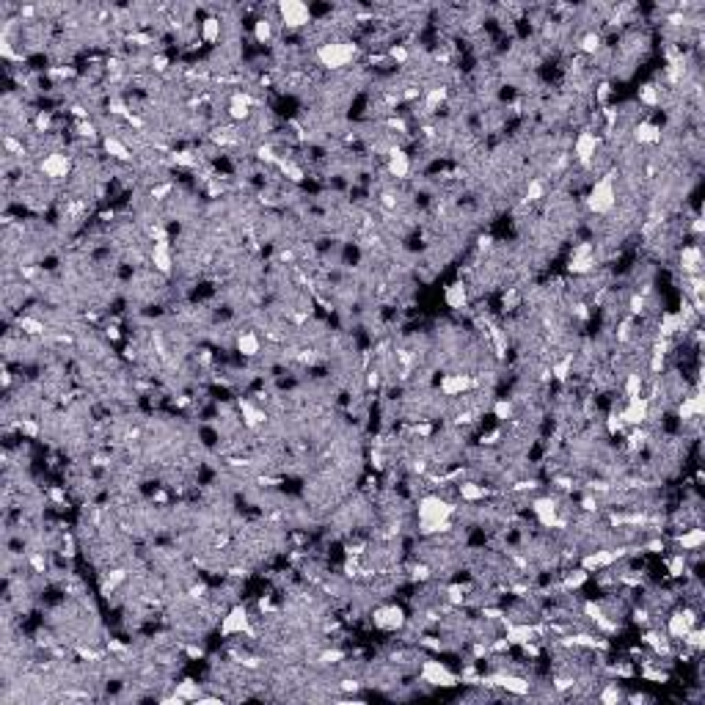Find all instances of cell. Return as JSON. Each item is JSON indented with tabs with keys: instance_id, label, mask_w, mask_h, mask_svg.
I'll use <instances>...</instances> for the list:
<instances>
[{
	"instance_id": "1",
	"label": "cell",
	"mask_w": 705,
	"mask_h": 705,
	"mask_svg": "<svg viewBox=\"0 0 705 705\" xmlns=\"http://www.w3.org/2000/svg\"><path fill=\"white\" fill-rule=\"evenodd\" d=\"M452 515H455V504L447 502L438 493L421 496L417 504V521H419V535H441L452 529Z\"/></svg>"
},
{
	"instance_id": "2",
	"label": "cell",
	"mask_w": 705,
	"mask_h": 705,
	"mask_svg": "<svg viewBox=\"0 0 705 705\" xmlns=\"http://www.w3.org/2000/svg\"><path fill=\"white\" fill-rule=\"evenodd\" d=\"M315 58L325 69H345L358 58V44L348 39H328L315 50Z\"/></svg>"
},
{
	"instance_id": "3",
	"label": "cell",
	"mask_w": 705,
	"mask_h": 705,
	"mask_svg": "<svg viewBox=\"0 0 705 705\" xmlns=\"http://www.w3.org/2000/svg\"><path fill=\"white\" fill-rule=\"evenodd\" d=\"M617 207V191H614V177H601L590 193H587V210L595 215H609Z\"/></svg>"
},
{
	"instance_id": "4",
	"label": "cell",
	"mask_w": 705,
	"mask_h": 705,
	"mask_svg": "<svg viewBox=\"0 0 705 705\" xmlns=\"http://www.w3.org/2000/svg\"><path fill=\"white\" fill-rule=\"evenodd\" d=\"M279 11V23L287 28V31H303L312 25V8L300 0H287V3H279L276 6Z\"/></svg>"
},
{
	"instance_id": "5",
	"label": "cell",
	"mask_w": 705,
	"mask_h": 705,
	"mask_svg": "<svg viewBox=\"0 0 705 705\" xmlns=\"http://www.w3.org/2000/svg\"><path fill=\"white\" fill-rule=\"evenodd\" d=\"M419 675H421V680H424L427 686H433V689H452V686H457V680H460L444 661H436V659H424L421 667H419Z\"/></svg>"
},
{
	"instance_id": "6",
	"label": "cell",
	"mask_w": 705,
	"mask_h": 705,
	"mask_svg": "<svg viewBox=\"0 0 705 705\" xmlns=\"http://www.w3.org/2000/svg\"><path fill=\"white\" fill-rule=\"evenodd\" d=\"M697 620H700V617H697V609L680 606V609L670 611V617H667V623H664V634H667L673 642H680L694 625H700Z\"/></svg>"
},
{
	"instance_id": "7",
	"label": "cell",
	"mask_w": 705,
	"mask_h": 705,
	"mask_svg": "<svg viewBox=\"0 0 705 705\" xmlns=\"http://www.w3.org/2000/svg\"><path fill=\"white\" fill-rule=\"evenodd\" d=\"M221 637L224 640H231V637H243L251 631V617H248V609L243 604H234L231 609L226 611L221 617V625H218Z\"/></svg>"
},
{
	"instance_id": "8",
	"label": "cell",
	"mask_w": 705,
	"mask_h": 705,
	"mask_svg": "<svg viewBox=\"0 0 705 705\" xmlns=\"http://www.w3.org/2000/svg\"><path fill=\"white\" fill-rule=\"evenodd\" d=\"M39 171L47 177V179H66L72 174V158L66 152H47L42 160H39Z\"/></svg>"
},
{
	"instance_id": "9",
	"label": "cell",
	"mask_w": 705,
	"mask_h": 705,
	"mask_svg": "<svg viewBox=\"0 0 705 705\" xmlns=\"http://www.w3.org/2000/svg\"><path fill=\"white\" fill-rule=\"evenodd\" d=\"M372 623H375V628H381V631H400L408 620H405L402 606H397V604H383V606H378V609L372 611Z\"/></svg>"
},
{
	"instance_id": "10",
	"label": "cell",
	"mask_w": 705,
	"mask_h": 705,
	"mask_svg": "<svg viewBox=\"0 0 705 705\" xmlns=\"http://www.w3.org/2000/svg\"><path fill=\"white\" fill-rule=\"evenodd\" d=\"M532 513H535V518H538V523L545 526V529L562 526V521H559V502H557V499H551V496L532 499Z\"/></svg>"
},
{
	"instance_id": "11",
	"label": "cell",
	"mask_w": 705,
	"mask_h": 705,
	"mask_svg": "<svg viewBox=\"0 0 705 705\" xmlns=\"http://www.w3.org/2000/svg\"><path fill=\"white\" fill-rule=\"evenodd\" d=\"M411 168H414V163H411V155H408V152H402V149H388V155H386V171H388L391 179H397V182L408 179V177H411Z\"/></svg>"
},
{
	"instance_id": "12",
	"label": "cell",
	"mask_w": 705,
	"mask_h": 705,
	"mask_svg": "<svg viewBox=\"0 0 705 705\" xmlns=\"http://www.w3.org/2000/svg\"><path fill=\"white\" fill-rule=\"evenodd\" d=\"M598 144H601L598 132L581 129L576 135V141H573V158H576L578 163H592L595 160V152H598Z\"/></svg>"
},
{
	"instance_id": "13",
	"label": "cell",
	"mask_w": 705,
	"mask_h": 705,
	"mask_svg": "<svg viewBox=\"0 0 705 705\" xmlns=\"http://www.w3.org/2000/svg\"><path fill=\"white\" fill-rule=\"evenodd\" d=\"M705 414V402H703V391L700 388H694L692 394H686L683 400H680V405H678V417L683 424H689V421H700Z\"/></svg>"
},
{
	"instance_id": "14",
	"label": "cell",
	"mask_w": 705,
	"mask_h": 705,
	"mask_svg": "<svg viewBox=\"0 0 705 705\" xmlns=\"http://www.w3.org/2000/svg\"><path fill=\"white\" fill-rule=\"evenodd\" d=\"M471 386H474V378H471V375L457 372V375H444L441 383H438V391H441L444 397H460V394L469 391Z\"/></svg>"
},
{
	"instance_id": "15",
	"label": "cell",
	"mask_w": 705,
	"mask_h": 705,
	"mask_svg": "<svg viewBox=\"0 0 705 705\" xmlns=\"http://www.w3.org/2000/svg\"><path fill=\"white\" fill-rule=\"evenodd\" d=\"M705 543V529L700 526H692V529H683L678 538H675V545L683 551V554H697Z\"/></svg>"
},
{
	"instance_id": "16",
	"label": "cell",
	"mask_w": 705,
	"mask_h": 705,
	"mask_svg": "<svg viewBox=\"0 0 705 705\" xmlns=\"http://www.w3.org/2000/svg\"><path fill=\"white\" fill-rule=\"evenodd\" d=\"M234 348L243 358H257L262 352V339H259L257 331H240L234 339Z\"/></svg>"
},
{
	"instance_id": "17",
	"label": "cell",
	"mask_w": 705,
	"mask_h": 705,
	"mask_svg": "<svg viewBox=\"0 0 705 705\" xmlns=\"http://www.w3.org/2000/svg\"><path fill=\"white\" fill-rule=\"evenodd\" d=\"M152 265H155V270L158 273H171V267H174V257H171V246H168V240H158L155 246H152Z\"/></svg>"
},
{
	"instance_id": "18",
	"label": "cell",
	"mask_w": 705,
	"mask_h": 705,
	"mask_svg": "<svg viewBox=\"0 0 705 705\" xmlns=\"http://www.w3.org/2000/svg\"><path fill=\"white\" fill-rule=\"evenodd\" d=\"M102 149L108 152V158L110 160H119V163H129L132 160V152H129V146L125 141H119L116 135H105L102 138Z\"/></svg>"
},
{
	"instance_id": "19",
	"label": "cell",
	"mask_w": 705,
	"mask_h": 705,
	"mask_svg": "<svg viewBox=\"0 0 705 705\" xmlns=\"http://www.w3.org/2000/svg\"><path fill=\"white\" fill-rule=\"evenodd\" d=\"M634 141L637 144H659L661 141V127L653 119H642L640 125H634Z\"/></svg>"
},
{
	"instance_id": "20",
	"label": "cell",
	"mask_w": 705,
	"mask_h": 705,
	"mask_svg": "<svg viewBox=\"0 0 705 705\" xmlns=\"http://www.w3.org/2000/svg\"><path fill=\"white\" fill-rule=\"evenodd\" d=\"M700 265H703L700 246H686V248H683V254H680V267H683V273H689V276H700Z\"/></svg>"
},
{
	"instance_id": "21",
	"label": "cell",
	"mask_w": 705,
	"mask_h": 705,
	"mask_svg": "<svg viewBox=\"0 0 705 705\" xmlns=\"http://www.w3.org/2000/svg\"><path fill=\"white\" fill-rule=\"evenodd\" d=\"M490 490L482 485V482H471V480H466V482H460L457 485V496L463 499V502H469V504H474V502H482L485 496H488Z\"/></svg>"
},
{
	"instance_id": "22",
	"label": "cell",
	"mask_w": 705,
	"mask_h": 705,
	"mask_svg": "<svg viewBox=\"0 0 705 705\" xmlns=\"http://www.w3.org/2000/svg\"><path fill=\"white\" fill-rule=\"evenodd\" d=\"M444 300H447L449 309H455V312H460V309H466L469 306V289L466 284H449L447 292H444Z\"/></svg>"
},
{
	"instance_id": "23",
	"label": "cell",
	"mask_w": 705,
	"mask_h": 705,
	"mask_svg": "<svg viewBox=\"0 0 705 705\" xmlns=\"http://www.w3.org/2000/svg\"><path fill=\"white\" fill-rule=\"evenodd\" d=\"M221 33H224V23L218 17H207L201 23V42L204 44H218L221 42Z\"/></svg>"
},
{
	"instance_id": "24",
	"label": "cell",
	"mask_w": 705,
	"mask_h": 705,
	"mask_svg": "<svg viewBox=\"0 0 705 705\" xmlns=\"http://www.w3.org/2000/svg\"><path fill=\"white\" fill-rule=\"evenodd\" d=\"M276 39V31H273V20H267V17H259L257 23H254V42L257 44H270Z\"/></svg>"
},
{
	"instance_id": "25",
	"label": "cell",
	"mask_w": 705,
	"mask_h": 705,
	"mask_svg": "<svg viewBox=\"0 0 705 705\" xmlns=\"http://www.w3.org/2000/svg\"><path fill=\"white\" fill-rule=\"evenodd\" d=\"M587 581H590V571H584V568L578 565L573 571L562 573V590H578V587H584Z\"/></svg>"
},
{
	"instance_id": "26",
	"label": "cell",
	"mask_w": 705,
	"mask_h": 705,
	"mask_svg": "<svg viewBox=\"0 0 705 705\" xmlns=\"http://www.w3.org/2000/svg\"><path fill=\"white\" fill-rule=\"evenodd\" d=\"M198 697H201V686L196 680H182L174 689V700L177 703H182V700H198Z\"/></svg>"
},
{
	"instance_id": "27",
	"label": "cell",
	"mask_w": 705,
	"mask_h": 705,
	"mask_svg": "<svg viewBox=\"0 0 705 705\" xmlns=\"http://www.w3.org/2000/svg\"><path fill=\"white\" fill-rule=\"evenodd\" d=\"M578 47H581V53L584 56H595L601 47H604V36L595 31H587L581 39H578Z\"/></svg>"
},
{
	"instance_id": "28",
	"label": "cell",
	"mask_w": 705,
	"mask_h": 705,
	"mask_svg": "<svg viewBox=\"0 0 705 705\" xmlns=\"http://www.w3.org/2000/svg\"><path fill=\"white\" fill-rule=\"evenodd\" d=\"M490 411H493V419H499V421H510V419L515 417V405H513V400H507V397L496 400Z\"/></svg>"
},
{
	"instance_id": "29",
	"label": "cell",
	"mask_w": 705,
	"mask_h": 705,
	"mask_svg": "<svg viewBox=\"0 0 705 705\" xmlns=\"http://www.w3.org/2000/svg\"><path fill=\"white\" fill-rule=\"evenodd\" d=\"M545 196V182L543 179H529V185H526V191H523V201H540Z\"/></svg>"
},
{
	"instance_id": "30",
	"label": "cell",
	"mask_w": 705,
	"mask_h": 705,
	"mask_svg": "<svg viewBox=\"0 0 705 705\" xmlns=\"http://www.w3.org/2000/svg\"><path fill=\"white\" fill-rule=\"evenodd\" d=\"M640 102L642 105H647V108H656V105H661V91H659L656 86H642Z\"/></svg>"
},
{
	"instance_id": "31",
	"label": "cell",
	"mask_w": 705,
	"mask_h": 705,
	"mask_svg": "<svg viewBox=\"0 0 705 705\" xmlns=\"http://www.w3.org/2000/svg\"><path fill=\"white\" fill-rule=\"evenodd\" d=\"M623 697H625V694L620 692V686H617V683H606V686H604V692L598 694V700H604V703H620Z\"/></svg>"
}]
</instances>
